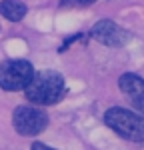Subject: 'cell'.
<instances>
[{"instance_id": "cell-9", "label": "cell", "mask_w": 144, "mask_h": 150, "mask_svg": "<svg viewBox=\"0 0 144 150\" xmlns=\"http://www.w3.org/2000/svg\"><path fill=\"white\" fill-rule=\"evenodd\" d=\"M80 38H82V32H80V34L70 36V38H66V40H64V44H62V46L58 48V52H64V50H68V46H70L72 42H76V40H80Z\"/></svg>"}, {"instance_id": "cell-3", "label": "cell", "mask_w": 144, "mask_h": 150, "mask_svg": "<svg viewBox=\"0 0 144 150\" xmlns=\"http://www.w3.org/2000/svg\"><path fill=\"white\" fill-rule=\"evenodd\" d=\"M34 78V66L32 62L22 58H12L0 62V88L6 92H18L24 90L30 80Z\"/></svg>"}, {"instance_id": "cell-1", "label": "cell", "mask_w": 144, "mask_h": 150, "mask_svg": "<svg viewBox=\"0 0 144 150\" xmlns=\"http://www.w3.org/2000/svg\"><path fill=\"white\" fill-rule=\"evenodd\" d=\"M66 94V80L56 70L34 72V78L24 88V96L34 106H52L58 104Z\"/></svg>"}, {"instance_id": "cell-8", "label": "cell", "mask_w": 144, "mask_h": 150, "mask_svg": "<svg viewBox=\"0 0 144 150\" xmlns=\"http://www.w3.org/2000/svg\"><path fill=\"white\" fill-rule=\"evenodd\" d=\"M94 2L96 0H60V8H84Z\"/></svg>"}, {"instance_id": "cell-5", "label": "cell", "mask_w": 144, "mask_h": 150, "mask_svg": "<svg viewBox=\"0 0 144 150\" xmlns=\"http://www.w3.org/2000/svg\"><path fill=\"white\" fill-rule=\"evenodd\" d=\"M88 34H90V38H94L96 42H100L104 46H110V48H122L132 40L130 32L126 28H122L120 24L112 22V20H98L90 28Z\"/></svg>"}, {"instance_id": "cell-10", "label": "cell", "mask_w": 144, "mask_h": 150, "mask_svg": "<svg viewBox=\"0 0 144 150\" xmlns=\"http://www.w3.org/2000/svg\"><path fill=\"white\" fill-rule=\"evenodd\" d=\"M30 150H56V148H50L48 144H44V142H34V144L30 146Z\"/></svg>"}, {"instance_id": "cell-6", "label": "cell", "mask_w": 144, "mask_h": 150, "mask_svg": "<svg viewBox=\"0 0 144 150\" xmlns=\"http://www.w3.org/2000/svg\"><path fill=\"white\" fill-rule=\"evenodd\" d=\"M118 88L128 98V102L144 116V78L134 72H124L118 78Z\"/></svg>"}, {"instance_id": "cell-7", "label": "cell", "mask_w": 144, "mask_h": 150, "mask_svg": "<svg viewBox=\"0 0 144 150\" xmlns=\"http://www.w3.org/2000/svg\"><path fill=\"white\" fill-rule=\"evenodd\" d=\"M28 12V6L20 0H2L0 2V14L10 20V22H20Z\"/></svg>"}, {"instance_id": "cell-4", "label": "cell", "mask_w": 144, "mask_h": 150, "mask_svg": "<svg viewBox=\"0 0 144 150\" xmlns=\"http://www.w3.org/2000/svg\"><path fill=\"white\" fill-rule=\"evenodd\" d=\"M50 118L40 106L20 104L12 112V126L20 136H38L48 128Z\"/></svg>"}, {"instance_id": "cell-2", "label": "cell", "mask_w": 144, "mask_h": 150, "mask_svg": "<svg viewBox=\"0 0 144 150\" xmlns=\"http://www.w3.org/2000/svg\"><path fill=\"white\" fill-rule=\"evenodd\" d=\"M104 124L124 140L144 144V116L128 108L112 106L104 112Z\"/></svg>"}]
</instances>
